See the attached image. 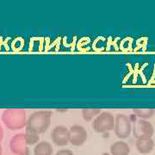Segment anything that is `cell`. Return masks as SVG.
I'll return each instance as SVG.
<instances>
[{"label":"cell","mask_w":155,"mask_h":155,"mask_svg":"<svg viewBox=\"0 0 155 155\" xmlns=\"http://www.w3.org/2000/svg\"><path fill=\"white\" fill-rule=\"evenodd\" d=\"M27 120V113L22 109H7L3 111L1 116V121L12 131L26 127Z\"/></svg>","instance_id":"6da1fadb"},{"label":"cell","mask_w":155,"mask_h":155,"mask_svg":"<svg viewBox=\"0 0 155 155\" xmlns=\"http://www.w3.org/2000/svg\"><path fill=\"white\" fill-rule=\"evenodd\" d=\"M51 119H52L51 111H35L28 117L26 127L32 129L38 134L45 133L50 127Z\"/></svg>","instance_id":"7a4b0ae2"},{"label":"cell","mask_w":155,"mask_h":155,"mask_svg":"<svg viewBox=\"0 0 155 155\" xmlns=\"http://www.w3.org/2000/svg\"><path fill=\"white\" fill-rule=\"evenodd\" d=\"M92 127L95 132L98 134L112 131L115 127V117L110 112H102L94 119Z\"/></svg>","instance_id":"3957f363"},{"label":"cell","mask_w":155,"mask_h":155,"mask_svg":"<svg viewBox=\"0 0 155 155\" xmlns=\"http://www.w3.org/2000/svg\"><path fill=\"white\" fill-rule=\"evenodd\" d=\"M114 131L116 135L120 139L129 137L132 132V126L130 120L124 114H117L115 117Z\"/></svg>","instance_id":"277c9868"},{"label":"cell","mask_w":155,"mask_h":155,"mask_svg":"<svg viewBox=\"0 0 155 155\" xmlns=\"http://www.w3.org/2000/svg\"><path fill=\"white\" fill-rule=\"evenodd\" d=\"M9 147L11 152L16 155H28V143L24 133H19L12 136Z\"/></svg>","instance_id":"5b68a950"},{"label":"cell","mask_w":155,"mask_h":155,"mask_svg":"<svg viewBox=\"0 0 155 155\" xmlns=\"http://www.w3.org/2000/svg\"><path fill=\"white\" fill-rule=\"evenodd\" d=\"M134 136L135 138H152L154 134V128L149 122L140 119L134 123L133 127Z\"/></svg>","instance_id":"8992f818"},{"label":"cell","mask_w":155,"mask_h":155,"mask_svg":"<svg viewBox=\"0 0 155 155\" xmlns=\"http://www.w3.org/2000/svg\"><path fill=\"white\" fill-rule=\"evenodd\" d=\"M52 141L59 147H64L70 143L69 129L65 126H56L51 132Z\"/></svg>","instance_id":"52a82bcc"},{"label":"cell","mask_w":155,"mask_h":155,"mask_svg":"<svg viewBox=\"0 0 155 155\" xmlns=\"http://www.w3.org/2000/svg\"><path fill=\"white\" fill-rule=\"evenodd\" d=\"M69 133H70V143L75 147L82 146L86 141L88 137V133L86 129L83 126L78 124L72 125L69 128Z\"/></svg>","instance_id":"ba28073f"},{"label":"cell","mask_w":155,"mask_h":155,"mask_svg":"<svg viewBox=\"0 0 155 155\" xmlns=\"http://www.w3.org/2000/svg\"><path fill=\"white\" fill-rule=\"evenodd\" d=\"M154 147V141L152 138H139L136 140V149L140 153H150Z\"/></svg>","instance_id":"9c48e42d"},{"label":"cell","mask_w":155,"mask_h":155,"mask_svg":"<svg viewBox=\"0 0 155 155\" xmlns=\"http://www.w3.org/2000/svg\"><path fill=\"white\" fill-rule=\"evenodd\" d=\"M111 155H129L130 148L129 146L125 141L118 140L110 146Z\"/></svg>","instance_id":"30bf717a"},{"label":"cell","mask_w":155,"mask_h":155,"mask_svg":"<svg viewBox=\"0 0 155 155\" xmlns=\"http://www.w3.org/2000/svg\"><path fill=\"white\" fill-rule=\"evenodd\" d=\"M53 153H54L53 146L48 141L38 142L34 148L35 155H53Z\"/></svg>","instance_id":"8fae6325"},{"label":"cell","mask_w":155,"mask_h":155,"mask_svg":"<svg viewBox=\"0 0 155 155\" xmlns=\"http://www.w3.org/2000/svg\"><path fill=\"white\" fill-rule=\"evenodd\" d=\"M102 113L101 109H96V108H86L82 110V116L84 120L86 122H91L92 119L96 118L99 114Z\"/></svg>","instance_id":"7c38bea8"},{"label":"cell","mask_w":155,"mask_h":155,"mask_svg":"<svg viewBox=\"0 0 155 155\" xmlns=\"http://www.w3.org/2000/svg\"><path fill=\"white\" fill-rule=\"evenodd\" d=\"M133 111L139 118L142 120L149 119L151 117H153L155 113L153 109H134Z\"/></svg>","instance_id":"4fadbf2b"},{"label":"cell","mask_w":155,"mask_h":155,"mask_svg":"<svg viewBox=\"0 0 155 155\" xmlns=\"http://www.w3.org/2000/svg\"><path fill=\"white\" fill-rule=\"evenodd\" d=\"M25 136H26V140L28 145H35L37 144L39 141V134L34 130L25 127Z\"/></svg>","instance_id":"5bb4252c"},{"label":"cell","mask_w":155,"mask_h":155,"mask_svg":"<svg viewBox=\"0 0 155 155\" xmlns=\"http://www.w3.org/2000/svg\"><path fill=\"white\" fill-rule=\"evenodd\" d=\"M55 155H74V153H72V151L69 149H61L59 150Z\"/></svg>","instance_id":"9a60e30c"},{"label":"cell","mask_w":155,"mask_h":155,"mask_svg":"<svg viewBox=\"0 0 155 155\" xmlns=\"http://www.w3.org/2000/svg\"><path fill=\"white\" fill-rule=\"evenodd\" d=\"M4 129H3V127H2V126L0 125V142L2 141V140L4 139Z\"/></svg>","instance_id":"2e32d148"},{"label":"cell","mask_w":155,"mask_h":155,"mask_svg":"<svg viewBox=\"0 0 155 155\" xmlns=\"http://www.w3.org/2000/svg\"><path fill=\"white\" fill-rule=\"evenodd\" d=\"M2 153H3V147H2V145L0 143V155H2Z\"/></svg>","instance_id":"e0dca14e"},{"label":"cell","mask_w":155,"mask_h":155,"mask_svg":"<svg viewBox=\"0 0 155 155\" xmlns=\"http://www.w3.org/2000/svg\"><path fill=\"white\" fill-rule=\"evenodd\" d=\"M102 155H111V154L110 153H104Z\"/></svg>","instance_id":"ac0fdd59"}]
</instances>
